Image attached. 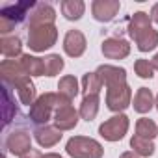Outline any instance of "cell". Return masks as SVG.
Instances as JSON below:
<instances>
[{"mask_svg":"<svg viewBox=\"0 0 158 158\" xmlns=\"http://www.w3.org/2000/svg\"><path fill=\"white\" fill-rule=\"evenodd\" d=\"M136 134L143 136V138H149V139H154L158 136V125L149 117H141V119L136 121Z\"/></svg>","mask_w":158,"mask_h":158,"instance_id":"cell-29","label":"cell"},{"mask_svg":"<svg viewBox=\"0 0 158 158\" xmlns=\"http://www.w3.org/2000/svg\"><path fill=\"white\" fill-rule=\"evenodd\" d=\"M6 151L13 156H23L28 151H32V136L26 130H13L6 138Z\"/></svg>","mask_w":158,"mask_h":158,"instance_id":"cell-8","label":"cell"},{"mask_svg":"<svg viewBox=\"0 0 158 158\" xmlns=\"http://www.w3.org/2000/svg\"><path fill=\"white\" fill-rule=\"evenodd\" d=\"M99 108H101V99L99 95H86L80 102V108H78V114H80V119L91 123L97 114H99Z\"/></svg>","mask_w":158,"mask_h":158,"instance_id":"cell-21","label":"cell"},{"mask_svg":"<svg viewBox=\"0 0 158 158\" xmlns=\"http://www.w3.org/2000/svg\"><path fill=\"white\" fill-rule=\"evenodd\" d=\"M119 158H139V156H138V154H136L134 151H127V152H123V154H121Z\"/></svg>","mask_w":158,"mask_h":158,"instance_id":"cell-33","label":"cell"},{"mask_svg":"<svg viewBox=\"0 0 158 158\" xmlns=\"http://www.w3.org/2000/svg\"><path fill=\"white\" fill-rule=\"evenodd\" d=\"M60 11L67 21H80L86 13V4L82 0H63L60 4Z\"/></svg>","mask_w":158,"mask_h":158,"instance_id":"cell-22","label":"cell"},{"mask_svg":"<svg viewBox=\"0 0 158 158\" xmlns=\"http://www.w3.org/2000/svg\"><path fill=\"white\" fill-rule=\"evenodd\" d=\"M58 41V28L56 24H43L28 28V47L34 52H45L52 48Z\"/></svg>","mask_w":158,"mask_h":158,"instance_id":"cell-4","label":"cell"},{"mask_svg":"<svg viewBox=\"0 0 158 158\" xmlns=\"http://www.w3.org/2000/svg\"><path fill=\"white\" fill-rule=\"evenodd\" d=\"M154 101H156V97L152 95V91L149 88H139L134 95L132 106L138 114H149L154 106Z\"/></svg>","mask_w":158,"mask_h":158,"instance_id":"cell-20","label":"cell"},{"mask_svg":"<svg viewBox=\"0 0 158 158\" xmlns=\"http://www.w3.org/2000/svg\"><path fill=\"white\" fill-rule=\"evenodd\" d=\"M134 73H136L139 78H143V80H147V78L151 80V78L154 76V67H152L151 60L139 58V60L134 61Z\"/></svg>","mask_w":158,"mask_h":158,"instance_id":"cell-30","label":"cell"},{"mask_svg":"<svg viewBox=\"0 0 158 158\" xmlns=\"http://www.w3.org/2000/svg\"><path fill=\"white\" fill-rule=\"evenodd\" d=\"M106 108L114 114H123L130 104H132V89L128 82L114 84L106 88V97H104Z\"/></svg>","mask_w":158,"mask_h":158,"instance_id":"cell-5","label":"cell"},{"mask_svg":"<svg viewBox=\"0 0 158 158\" xmlns=\"http://www.w3.org/2000/svg\"><path fill=\"white\" fill-rule=\"evenodd\" d=\"M60 101H61V97L52 91L39 95L37 101L30 106V114H28L30 121L35 123L37 127L48 125V121L54 119V112H56V106L60 104Z\"/></svg>","mask_w":158,"mask_h":158,"instance_id":"cell-2","label":"cell"},{"mask_svg":"<svg viewBox=\"0 0 158 158\" xmlns=\"http://www.w3.org/2000/svg\"><path fill=\"white\" fill-rule=\"evenodd\" d=\"M151 63H152V67H154V71H158V52L152 56V60H151Z\"/></svg>","mask_w":158,"mask_h":158,"instance_id":"cell-34","label":"cell"},{"mask_svg":"<svg viewBox=\"0 0 158 158\" xmlns=\"http://www.w3.org/2000/svg\"><path fill=\"white\" fill-rule=\"evenodd\" d=\"M151 23H152V19H151L149 13H145V11H136V13L130 17L128 26H127V32H128L130 39H136L141 32H145L147 28H151Z\"/></svg>","mask_w":158,"mask_h":158,"instance_id":"cell-19","label":"cell"},{"mask_svg":"<svg viewBox=\"0 0 158 158\" xmlns=\"http://www.w3.org/2000/svg\"><path fill=\"white\" fill-rule=\"evenodd\" d=\"M54 21H56V10L48 2H37L35 8L28 15V28L43 26V24H54Z\"/></svg>","mask_w":158,"mask_h":158,"instance_id":"cell-12","label":"cell"},{"mask_svg":"<svg viewBox=\"0 0 158 158\" xmlns=\"http://www.w3.org/2000/svg\"><path fill=\"white\" fill-rule=\"evenodd\" d=\"M0 52L6 60H19L23 56V41L19 35H2L0 37Z\"/></svg>","mask_w":158,"mask_h":158,"instance_id":"cell-17","label":"cell"},{"mask_svg":"<svg viewBox=\"0 0 158 158\" xmlns=\"http://www.w3.org/2000/svg\"><path fill=\"white\" fill-rule=\"evenodd\" d=\"M13 88L17 89L19 101L26 106H32L37 101V91H35V84L32 82V76H23L13 84Z\"/></svg>","mask_w":158,"mask_h":158,"instance_id":"cell-16","label":"cell"},{"mask_svg":"<svg viewBox=\"0 0 158 158\" xmlns=\"http://www.w3.org/2000/svg\"><path fill=\"white\" fill-rule=\"evenodd\" d=\"M21 158H45V154H43L41 151H37V149H32V151H28L26 154H23Z\"/></svg>","mask_w":158,"mask_h":158,"instance_id":"cell-31","label":"cell"},{"mask_svg":"<svg viewBox=\"0 0 158 158\" xmlns=\"http://www.w3.org/2000/svg\"><path fill=\"white\" fill-rule=\"evenodd\" d=\"M37 2H15V4H8L0 10V34L8 35L11 30H15L17 24H21L30 11L35 8Z\"/></svg>","mask_w":158,"mask_h":158,"instance_id":"cell-1","label":"cell"},{"mask_svg":"<svg viewBox=\"0 0 158 158\" xmlns=\"http://www.w3.org/2000/svg\"><path fill=\"white\" fill-rule=\"evenodd\" d=\"M60 97H63L65 101L73 102L74 97L80 93V84H78V80L73 76V74H65L60 78V82H58V91H56Z\"/></svg>","mask_w":158,"mask_h":158,"instance_id":"cell-18","label":"cell"},{"mask_svg":"<svg viewBox=\"0 0 158 158\" xmlns=\"http://www.w3.org/2000/svg\"><path fill=\"white\" fill-rule=\"evenodd\" d=\"M134 43H136V48L139 52H151V50H154L158 47V30H154L152 26L147 28L145 32H141L134 39Z\"/></svg>","mask_w":158,"mask_h":158,"instance_id":"cell-24","label":"cell"},{"mask_svg":"<svg viewBox=\"0 0 158 158\" xmlns=\"http://www.w3.org/2000/svg\"><path fill=\"white\" fill-rule=\"evenodd\" d=\"M151 19H152V23H156L158 24V2L156 4H152V8H151Z\"/></svg>","mask_w":158,"mask_h":158,"instance_id":"cell-32","label":"cell"},{"mask_svg":"<svg viewBox=\"0 0 158 158\" xmlns=\"http://www.w3.org/2000/svg\"><path fill=\"white\" fill-rule=\"evenodd\" d=\"M65 152L71 158H102L104 147L101 141L88 136H73L65 143Z\"/></svg>","mask_w":158,"mask_h":158,"instance_id":"cell-3","label":"cell"},{"mask_svg":"<svg viewBox=\"0 0 158 158\" xmlns=\"http://www.w3.org/2000/svg\"><path fill=\"white\" fill-rule=\"evenodd\" d=\"M45 158H63L61 154H58V152H47L45 154Z\"/></svg>","mask_w":158,"mask_h":158,"instance_id":"cell-35","label":"cell"},{"mask_svg":"<svg viewBox=\"0 0 158 158\" xmlns=\"http://www.w3.org/2000/svg\"><path fill=\"white\" fill-rule=\"evenodd\" d=\"M0 74H2V80L6 86H13L19 78L28 76L19 60H4L0 63Z\"/></svg>","mask_w":158,"mask_h":158,"instance_id":"cell-15","label":"cell"},{"mask_svg":"<svg viewBox=\"0 0 158 158\" xmlns=\"http://www.w3.org/2000/svg\"><path fill=\"white\" fill-rule=\"evenodd\" d=\"M102 89V82L101 78L97 76V73H86L82 76V91H84V97L86 95H99Z\"/></svg>","mask_w":158,"mask_h":158,"instance_id":"cell-27","label":"cell"},{"mask_svg":"<svg viewBox=\"0 0 158 158\" xmlns=\"http://www.w3.org/2000/svg\"><path fill=\"white\" fill-rule=\"evenodd\" d=\"M130 149L141 158H149V156H152L154 154V141L152 139H149V138H143V136H138V134H134L132 138H130Z\"/></svg>","mask_w":158,"mask_h":158,"instance_id":"cell-25","label":"cell"},{"mask_svg":"<svg viewBox=\"0 0 158 158\" xmlns=\"http://www.w3.org/2000/svg\"><path fill=\"white\" fill-rule=\"evenodd\" d=\"M121 10L119 0H93L91 2V15L97 23H110L117 17Z\"/></svg>","mask_w":158,"mask_h":158,"instance_id":"cell-9","label":"cell"},{"mask_svg":"<svg viewBox=\"0 0 158 158\" xmlns=\"http://www.w3.org/2000/svg\"><path fill=\"white\" fill-rule=\"evenodd\" d=\"M52 121H54V127L60 128L61 132L73 130V128H76L78 121H80V114H78V110L73 106V102H69V101H65L61 97L60 104L56 106V112H54V119Z\"/></svg>","mask_w":158,"mask_h":158,"instance_id":"cell-7","label":"cell"},{"mask_svg":"<svg viewBox=\"0 0 158 158\" xmlns=\"http://www.w3.org/2000/svg\"><path fill=\"white\" fill-rule=\"evenodd\" d=\"M61 136H63V132L60 128H56L54 125H41L34 130V139L43 149H50V147L58 145Z\"/></svg>","mask_w":158,"mask_h":158,"instance_id":"cell-14","label":"cell"},{"mask_svg":"<svg viewBox=\"0 0 158 158\" xmlns=\"http://www.w3.org/2000/svg\"><path fill=\"white\" fill-rule=\"evenodd\" d=\"M130 127V119L125 114H115L110 119H106L104 123H101L99 127V134L101 138H104L106 141H119L127 136Z\"/></svg>","mask_w":158,"mask_h":158,"instance_id":"cell-6","label":"cell"},{"mask_svg":"<svg viewBox=\"0 0 158 158\" xmlns=\"http://www.w3.org/2000/svg\"><path fill=\"white\" fill-rule=\"evenodd\" d=\"M97 76L101 78V82L104 88H110L114 84H121V82H127V71L123 67H117V65H110V63H104V65H99L97 67Z\"/></svg>","mask_w":158,"mask_h":158,"instance_id":"cell-13","label":"cell"},{"mask_svg":"<svg viewBox=\"0 0 158 158\" xmlns=\"http://www.w3.org/2000/svg\"><path fill=\"white\" fill-rule=\"evenodd\" d=\"M154 106H156V110H158V95H156V101H154Z\"/></svg>","mask_w":158,"mask_h":158,"instance_id":"cell-36","label":"cell"},{"mask_svg":"<svg viewBox=\"0 0 158 158\" xmlns=\"http://www.w3.org/2000/svg\"><path fill=\"white\" fill-rule=\"evenodd\" d=\"M15 115H17L15 101H13V97L10 93V88L4 84V88H2V117H4V125H10Z\"/></svg>","mask_w":158,"mask_h":158,"instance_id":"cell-26","label":"cell"},{"mask_svg":"<svg viewBox=\"0 0 158 158\" xmlns=\"http://www.w3.org/2000/svg\"><path fill=\"white\" fill-rule=\"evenodd\" d=\"M88 48V39L80 30H69L63 37V52L69 58H80Z\"/></svg>","mask_w":158,"mask_h":158,"instance_id":"cell-11","label":"cell"},{"mask_svg":"<svg viewBox=\"0 0 158 158\" xmlns=\"http://www.w3.org/2000/svg\"><path fill=\"white\" fill-rule=\"evenodd\" d=\"M43 63H45V76L52 78L56 74H60L65 67V61L60 54H48L43 58Z\"/></svg>","mask_w":158,"mask_h":158,"instance_id":"cell-28","label":"cell"},{"mask_svg":"<svg viewBox=\"0 0 158 158\" xmlns=\"http://www.w3.org/2000/svg\"><path fill=\"white\" fill-rule=\"evenodd\" d=\"M101 52L108 60H125L130 54V43L123 37H106L101 45Z\"/></svg>","mask_w":158,"mask_h":158,"instance_id":"cell-10","label":"cell"},{"mask_svg":"<svg viewBox=\"0 0 158 158\" xmlns=\"http://www.w3.org/2000/svg\"><path fill=\"white\" fill-rule=\"evenodd\" d=\"M24 73L28 76H45V63H43V58L39 56H32V54H23L19 58Z\"/></svg>","mask_w":158,"mask_h":158,"instance_id":"cell-23","label":"cell"}]
</instances>
